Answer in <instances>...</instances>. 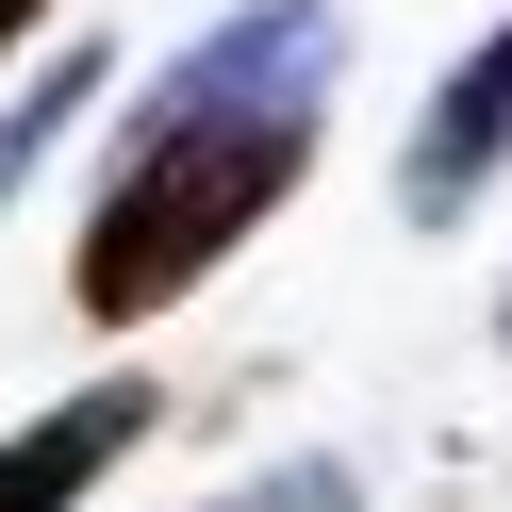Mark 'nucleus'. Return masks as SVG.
<instances>
[{
	"label": "nucleus",
	"instance_id": "obj_4",
	"mask_svg": "<svg viewBox=\"0 0 512 512\" xmlns=\"http://www.w3.org/2000/svg\"><path fill=\"white\" fill-rule=\"evenodd\" d=\"M83 100H100V50H50V67H34V100H0V215H17V182L50 166V133H67Z\"/></svg>",
	"mask_w": 512,
	"mask_h": 512
},
{
	"label": "nucleus",
	"instance_id": "obj_3",
	"mask_svg": "<svg viewBox=\"0 0 512 512\" xmlns=\"http://www.w3.org/2000/svg\"><path fill=\"white\" fill-rule=\"evenodd\" d=\"M133 446H149V380H83V397H50L34 430H0V512H83Z\"/></svg>",
	"mask_w": 512,
	"mask_h": 512
},
{
	"label": "nucleus",
	"instance_id": "obj_1",
	"mask_svg": "<svg viewBox=\"0 0 512 512\" xmlns=\"http://www.w3.org/2000/svg\"><path fill=\"white\" fill-rule=\"evenodd\" d=\"M331 67H347L331 0H248V17H215V34L149 83L133 149H116L100 215H83L67 298L100 314V331H149L166 298H199V281L314 182V100H331Z\"/></svg>",
	"mask_w": 512,
	"mask_h": 512
},
{
	"label": "nucleus",
	"instance_id": "obj_2",
	"mask_svg": "<svg viewBox=\"0 0 512 512\" xmlns=\"http://www.w3.org/2000/svg\"><path fill=\"white\" fill-rule=\"evenodd\" d=\"M496 166H512V17L430 83V116H413V149H397V215H413V232H446V215L496 199Z\"/></svg>",
	"mask_w": 512,
	"mask_h": 512
},
{
	"label": "nucleus",
	"instance_id": "obj_6",
	"mask_svg": "<svg viewBox=\"0 0 512 512\" xmlns=\"http://www.w3.org/2000/svg\"><path fill=\"white\" fill-rule=\"evenodd\" d=\"M34 17H50V0H0V50H17V34H34Z\"/></svg>",
	"mask_w": 512,
	"mask_h": 512
},
{
	"label": "nucleus",
	"instance_id": "obj_5",
	"mask_svg": "<svg viewBox=\"0 0 512 512\" xmlns=\"http://www.w3.org/2000/svg\"><path fill=\"white\" fill-rule=\"evenodd\" d=\"M215 512H364V479H347V463H265L248 496H215Z\"/></svg>",
	"mask_w": 512,
	"mask_h": 512
},
{
	"label": "nucleus",
	"instance_id": "obj_7",
	"mask_svg": "<svg viewBox=\"0 0 512 512\" xmlns=\"http://www.w3.org/2000/svg\"><path fill=\"white\" fill-rule=\"evenodd\" d=\"M496 331H512V298H496Z\"/></svg>",
	"mask_w": 512,
	"mask_h": 512
}]
</instances>
